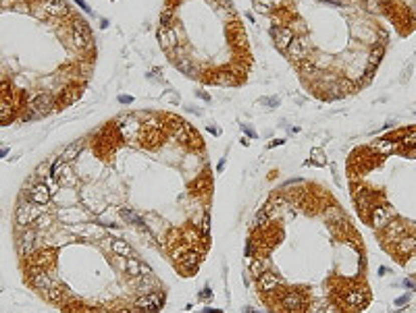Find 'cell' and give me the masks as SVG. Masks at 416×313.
Instances as JSON below:
<instances>
[{
	"instance_id": "obj_1",
	"label": "cell",
	"mask_w": 416,
	"mask_h": 313,
	"mask_svg": "<svg viewBox=\"0 0 416 313\" xmlns=\"http://www.w3.org/2000/svg\"><path fill=\"white\" fill-rule=\"evenodd\" d=\"M54 204H75L108 230L191 278L211 251L213 172L202 135L171 112H123L34 172Z\"/></svg>"
},
{
	"instance_id": "obj_2",
	"label": "cell",
	"mask_w": 416,
	"mask_h": 313,
	"mask_svg": "<svg viewBox=\"0 0 416 313\" xmlns=\"http://www.w3.org/2000/svg\"><path fill=\"white\" fill-rule=\"evenodd\" d=\"M246 268L269 313H362L372 301L362 234L318 182L269 195L250 224Z\"/></svg>"
},
{
	"instance_id": "obj_3",
	"label": "cell",
	"mask_w": 416,
	"mask_h": 313,
	"mask_svg": "<svg viewBox=\"0 0 416 313\" xmlns=\"http://www.w3.org/2000/svg\"><path fill=\"white\" fill-rule=\"evenodd\" d=\"M115 232L75 204L19 195L15 247L23 280L63 313H160L166 286L146 258H121Z\"/></svg>"
},
{
	"instance_id": "obj_4",
	"label": "cell",
	"mask_w": 416,
	"mask_h": 313,
	"mask_svg": "<svg viewBox=\"0 0 416 313\" xmlns=\"http://www.w3.org/2000/svg\"><path fill=\"white\" fill-rule=\"evenodd\" d=\"M348 184L358 218L416 280V126L354 150Z\"/></svg>"
},
{
	"instance_id": "obj_5",
	"label": "cell",
	"mask_w": 416,
	"mask_h": 313,
	"mask_svg": "<svg viewBox=\"0 0 416 313\" xmlns=\"http://www.w3.org/2000/svg\"><path fill=\"white\" fill-rule=\"evenodd\" d=\"M156 38L187 79L217 88H240L248 79L252 56L231 0H166Z\"/></svg>"
}]
</instances>
